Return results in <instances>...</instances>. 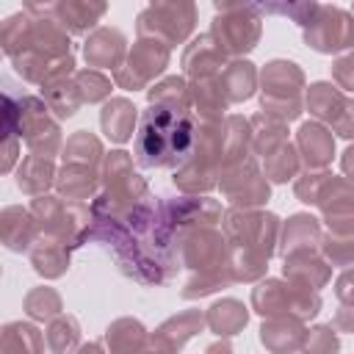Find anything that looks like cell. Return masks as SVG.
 I'll return each instance as SVG.
<instances>
[{
	"label": "cell",
	"instance_id": "obj_1",
	"mask_svg": "<svg viewBox=\"0 0 354 354\" xmlns=\"http://www.w3.org/2000/svg\"><path fill=\"white\" fill-rule=\"evenodd\" d=\"M194 144V122L171 108H147L138 122L136 155L144 166H174Z\"/></svg>",
	"mask_w": 354,
	"mask_h": 354
}]
</instances>
